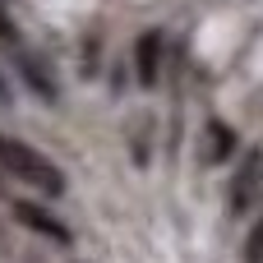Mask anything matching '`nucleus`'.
I'll use <instances>...</instances> for the list:
<instances>
[{
	"mask_svg": "<svg viewBox=\"0 0 263 263\" xmlns=\"http://www.w3.org/2000/svg\"><path fill=\"white\" fill-rule=\"evenodd\" d=\"M0 171L18 185H32L37 194H51V199L65 194V171L51 157H42L37 148H28L18 139H5V134H0Z\"/></svg>",
	"mask_w": 263,
	"mask_h": 263,
	"instance_id": "nucleus-1",
	"label": "nucleus"
},
{
	"mask_svg": "<svg viewBox=\"0 0 263 263\" xmlns=\"http://www.w3.org/2000/svg\"><path fill=\"white\" fill-rule=\"evenodd\" d=\"M9 213H14V222H23L28 231H37V236H46V240H55V245H69V227H65V222H55L42 203L14 199V203H9Z\"/></svg>",
	"mask_w": 263,
	"mask_h": 263,
	"instance_id": "nucleus-2",
	"label": "nucleus"
},
{
	"mask_svg": "<svg viewBox=\"0 0 263 263\" xmlns=\"http://www.w3.org/2000/svg\"><path fill=\"white\" fill-rule=\"evenodd\" d=\"M134 65H139V83L153 88V83H157V69H162V32H157V28H148V32L139 37Z\"/></svg>",
	"mask_w": 263,
	"mask_h": 263,
	"instance_id": "nucleus-3",
	"label": "nucleus"
},
{
	"mask_svg": "<svg viewBox=\"0 0 263 263\" xmlns=\"http://www.w3.org/2000/svg\"><path fill=\"white\" fill-rule=\"evenodd\" d=\"M259 190H263V153H250V162H245V171H240V185L231 190V208L245 213Z\"/></svg>",
	"mask_w": 263,
	"mask_h": 263,
	"instance_id": "nucleus-4",
	"label": "nucleus"
},
{
	"mask_svg": "<svg viewBox=\"0 0 263 263\" xmlns=\"http://www.w3.org/2000/svg\"><path fill=\"white\" fill-rule=\"evenodd\" d=\"M208 143H213V148H208V162H227V157H231L236 134H231L227 125H217V120H213V125H208Z\"/></svg>",
	"mask_w": 263,
	"mask_h": 263,
	"instance_id": "nucleus-5",
	"label": "nucleus"
},
{
	"mask_svg": "<svg viewBox=\"0 0 263 263\" xmlns=\"http://www.w3.org/2000/svg\"><path fill=\"white\" fill-rule=\"evenodd\" d=\"M23 79H28V83H32V88H37V92H42V97H46V102H51V97H55V83H51V79H46V74H42V65H37V60H32V55H28V60H23Z\"/></svg>",
	"mask_w": 263,
	"mask_h": 263,
	"instance_id": "nucleus-6",
	"label": "nucleus"
},
{
	"mask_svg": "<svg viewBox=\"0 0 263 263\" xmlns=\"http://www.w3.org/2000/svg\"><path fill=\"white\" fill-rule=\"evenodd\" d=\"M245 259H250V263H263V217L254 222V231H250V240H245Z\"/></svg>",
	"mask_w": 263,
	"mask_h": 263,
	"instance_id": "nucleus-7",
	"label": "nucleus"
},
{
	"mask_svg": "<svg viewBox=\"0 0 263 263\" xmlns=\"http://www.w3.org/2000/svg\"><path fill=\"white\" fill-rule=\"evenodd\" d=\"M0 37H5V42H14V37H18V32H14V23L5 18V5H0Z\"/></svg>",
	"mask_w": 263,
	"mask_h": 263,
	"instance_id": "nucleus-8",
	"label": "nucleus"
},
{
	"mask_svg": "<svg viewBox=\"0 0 263 263\" xmlns=\"http://www.w3.org/2000/svg\"><path fill=\"white\" fill-rule=\"evenodd\" d=\"M5 97H9V83H5V74H0V102H5Z\"/></svg>",
	"mask_w": 263,
	"mask_h": 263,
	"instance_id": "nucleus-9",
	"label": "nucleus"
}]
</instances>
